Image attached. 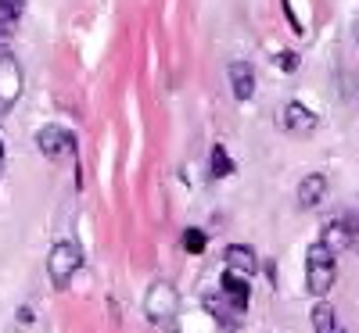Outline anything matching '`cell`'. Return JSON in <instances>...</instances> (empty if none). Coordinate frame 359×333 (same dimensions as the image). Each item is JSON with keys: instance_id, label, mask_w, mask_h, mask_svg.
Segmentation results:
<instances>
[{"instance_id": "cell-1", "label": "cell", "mask_w": 359, "mask_h": 333, "mask_svg": "<svg viewBox=\"0 0 359 333\" xmlns=\"http://www.w3.org/2000/svg\"><path fill=\"white\" fill-rule=\"evenodd\" d=\"M334 280H338V255L327 251L316 240V244H309V251H306V287H309V294L327 297L331 287H334Z\"/></svg>"}, {"instance_id": "cell-2", "label": "cell", "mask_w": 359, "mask_h": 333, "mask_svg": "<svg viewBox=\"0 0 359 333\" xmlns=\"http://www.w3.org/2000/svg\"><path fill=\"white\" fill-rule=\"evenodd\" d=\"M144 316L151 319L155 326H172L176 316H180V294L172 283L158 280L147 287V297H144Z\"/></svg>"}, {"instance_id": "cell-3", "label": "cell", "mask_w": 359, "mask_h": 333, "mask_svg": "<svg viewBox=\"0 0 359 333\" xmlns=\"http://www.w3.org/2000/svg\"><path fill=\"white\" fill-rule=\"evenodd\" d=\"M79 269H83L79 244H72V240H57V244L50 248V255H47V276H50V283L54 287H69Z\"/></svg>"}, {"instance_id": "cell-4", "label": "cell", "mask_w": 359, "mask_h": 333, "mask_svg": "<svg viewBox=\"0 0 359 333\" xmlns=\"http://www.w3.org/2000/svg\"><path fill=\"white\" fill-rule=\"evenodd\" d=\"M219 297H223V305H230L233 316H245L248 312V301H252L248 276H241V272H233V269H223V276H219Z\"/></svg>"}, {"instance_id": "cell-5", "label": "cell", "mask_w": 359, "mask_h": 333, "mask_svg": "<svg viewBox=\"0 0 359 333\" xmlns=\"http://www.w3.org/2000/svg\"><path fill=\"white\" fill-rule=\"evenodd\" d=\"M22 97V65L11 54H0V115H8Z\"/></svg>"}, {"instance_id": "cell-6", "label": "cell", "mask_w": 359, "mask_h": 333, "mask_svg": "<svg viewBox=\"0 0 359 333\" xmlns=\"http://www.w3.org/2000/svg\"><path fill=\"white\" fill-rule=\"evenodd\" d=\"M36 147H40V155L57 162V158H72L76 155V136L62 126H43L36 133Z\"/></svg>"}, {"instance_id": "cell-7", "label": "cell", "mask_w": 359, "mask_h": 333, "mask_svg": "<svg viewBox=\"0 0 359 333\" xmlns=\"http://www.w3.org/2000/svg\"><path fill=\"white\" fill-rule=\"evenodd\" d=\"M226 76H230V86H233V97L237 101H252V94H255V69H252V62H230L226 65Z\"/></svg>"}, {"instance_id": "cell-8", "label": "cell", "mask_w": 359, "mask_h": 333, "mask_svg": "<svg viewBox=\"0 0 359 333\" xmlns=\"http://www.w3.org/2000/svg\"><path fill=\"white\" fill-rule=\"evenodd\" d=\"M320 244L327 248V251H334V255H341V251H348L352 244H355V229L345 222V219H331L323 226V236H320Z\"/></svg>"}, {"instance_id": "cell-9", "label": "cell", "mask_w": 359, "mask_h": 333, "mask_svg": "<svg viewBox=\"0 0 359 333\" xmlns=\"http://www.w3.org/2000/svg\"><path fill=\"white\" fill-rule=\"evenodd\" d=\"M280 122H284V129H291V133H313L320 118H316V111L306 108L302 101H291V104H284Z\"/></svg>"}, {"instance_id": "cell-10", "label": "cell", "mask_w": 359, "mask_h": 333, "mask_svg": "<svg viewBox=\"0 0 359 333\" xmlns=\"http://www.w3.org/2000/svg\"><path fill=\"white\" fill-rule=\"evenodd\" d=\"M223 265L233 269V272H241V276H255V269H259V255L248 248V244H230L223 251Z\"/></svg>"}, {"instance_id": "cell-11", "label": "cell", "mask_w": 359, "mask_h": 333, "mask_svg": "<svg viewBox=\"0 0 359 333\" xmlns=\"http://www.w3.org/2000/svg\"><path fill=\"white\" fill-rule=\"evenodd\" d=\"M327 197V176L323 172H309L302 183H298V204L302 208H316Z\"/></svg>"}, {"instance_id": "cell-12", "label": "cell", "mask_w": 359, "mask_h": 333, "mask_svg": "<svg viewBox=\"0 0 359 333\" xmlns=\"http://www.w3.org/2000/svg\"><path fill=\"white\" fill-rule=\"evenodd\" d=\"M25 11V0H0V36H11Z\"/></svg>"}, {"instance_id": "cell-13", "label": "cell", "mask_w": 359, "mask_h": 333, "mask_svg": "<svg viewBox=\"0 0 359 333\" xmlns=\"http://www.w3.org/2000/svg\"><path fill=\"white\" fill-rule=\"evenodd\" d=\"M309 316H313V330H316V333H334V326H338V312L327 305V301H320V305H316Z\"/></svg>"}, {"instance_id": "cell-14", "label": "cell", "mask_w": 359, "mask_h": 333, "mask_svg": "<svg viewBox=\"0 0 359 333\" xmlns=\"http://www.w3.org/2000/svg\"><path fill=\"white\" fill-rule=\"evenodd\" d=\"M212 176H216V179L233 176V158L226 155V147H223V143H216V147H212Z\"/></svg>"}, {"instance_id": "cell-15", "label": "cell", "mask_w": 359, "mask_h": 333, "mask_svg": "<svg viewBox=\"0 0 359 333\" xmlns=\"http://www.w3.org/2000/svg\"><path fill=\"white\" fill-rule=\"evenodd\" d=\"M205 248H208L205 229H187V233H184V251H187V255H201Z\"/></svg>"}, {"instance_id": "cell-16", "label": "cell", "mask_w": 359, "mask_h": 333, "mask_svg": "<svg viewBox=\"0 0 359 333\" xmlns=\"http://www.w3.org/2000/svg\"><path fill=\"white\" fill-rule=\"evenodd\" d=\"M277 69L294 72V69H298V54H294V50H280V54H277Z\"/></svg>"}, {"instance_id": "cell-17", "label": "cell", "mask_w": 359, "mask_h": 333, "mask_svg": "<svg viewBox=\"0 0 359 333\" xmlns=\"http://www.w3.org/2000/svg\"><path fill=\"white\" fill-rule=\"evenodd\" d=\"M334 333H348V330H345V326H341V323H338V326H334Z\"/></svg>"}, {"instance_id": "cell-18", "label": "cell", "mask_w": 359, "mask_h": 333, "mask_svg": "<svg viewBox=\"0 0 359 333\" xmlns=\"http://www.w3.org/2000/svg\"><path fill=\"white\" fill-rule=\"evenodd\" d=\"M0 162H4V140H0Z\"/></svg>"}]
</instances>
